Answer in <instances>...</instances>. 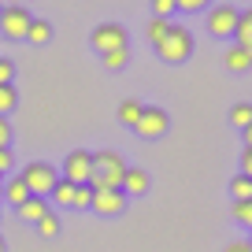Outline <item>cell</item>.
Returning <instances> with one entry per match:
<instances>
[{
  "label": "cell",
  "mask_w": 252,
  "mask_h": 252,
  "mask_svg": "<svg viewBox=\"0 0 252 252\" xmlns=\"http://www.w3.org/2000/svg\"><path fill=\"white\" fill-rule=\"evenodd\" d=\"M123 174H126V163L119 152L104 149V152H93V178H89V189H119L123 186Z\"/></svg>",
  "instance_id": "1"
},
{
  "label": "cell",
  "mask_w": 252,
  "mask_h": 252,
  "mask_svg": "<svg viewBox=\"0 0 252 252\" xmlns=\"http://www.w3.org/2000/svg\"><path fill=\"white\" fill-rule=\"evenodd\" d=\"M156 52H159L163 63H186L189 56H193V33H189L186 26L171 23V30L163 33V41L156 45Z\"/></svg>",
  "instance_id": "2"
},
{
  "label": "cell",
  "mask_w": 252,
  "mask_h": 252,
  "mask_svg": "<svg viewBox=\"0 0 252 252\" xmlns=\"http://www.w3.org/2000/svg\"><path fill=\"white\" fill-rule=\"evenodd\" d=\"M19 178L26 182L30 197H45V200H48L52 186L60 182V171H56L52 163H45V159H33V163H26V167H23V174H19Z\"/></svg>",
  "instance_id": "3"
},
{
  "label": "cell",
  "mask_w": 252,
  "mask_h": 252,
  "mask_svg": "<svg viewBox=\"0 0 252 252\" xmlns=\"http://www.w3.org/2000/svg\"><path fill=\"white\" fill-rule=\"evenodd\" d=\"M60 178L74 182V186H89V178H93V152L71 149L67 156H63V174Z\"/></svg>",
  "instance_id": "4"
},
{
  "label": "cell",
  "mask_w": 252,
  "mask_h": 252,
  "mask_svg": "<svg viewBox=\"0 0 252 252\" xmlns=\"http://www.w3.org/2000/svg\"><path fill=\"white\" fill-rule=\"evenodd\" d=\"M30 23H33V15H30L26 8H19V4H11V8H0V33H4L8 41L26 37Z\"/></svg>",
  "instance_id": "5"
},
{
  "label": "cell",
  "mask_w": 252,
  "mask_h": 252,
  "mask_svg": "<svg viewBox=\"0 0 252 252\" xmlns=\"http://www.w3.org/2000/svg\"><path fill=\"white\" fill-rule=\"evenodd\" d=\"M126 193L123 189H93V200H89V208H93L96 215H104V219H111V215H123L126 212Z\"/></svg>",
  "instance_id": "6"
},
{
  "label": "cell",
  "mask_w": 252,
  "mask_h": 252,
  "mask_svg": "<svg viewBox=\"0 0 252 252\" xmlns=\"http://www.w3.org/2000/svg\"><path fill=\"white\" fill-rule=\"evenodd\" d=\"M89 41H93V48L100 56L104 52H115V48H126V26L123 23H100Z\"/></svg>",
  "instance_id": "7"
},
{
  "label": "cell",
  "mask_w": 252,
  "mask_h": 252,
  "mask_svg": "<svg viewBox=\"0 0 252 252\" xmlns=\"http://www.w3.org/2000/svg\"><path fill=\"white\" fill-rule=\"evenodd\" d=\"M237 15H241V11L230 8V4H215V8L208 11V33H212V37H234Z\"/></svg>",
  "instance_id": "8"
},
{
  "label": "cell",
  "mask_w": 252,
  "mask_h": 252,
  "mask_svg": "<svg viewBox=\"0 0 252 252\" xmlns=\"http://www.w3.org/2000/svg\"><path fill=\"white\" fill-rule=\"evenodd\" d=\"M167 126H171V119H167L163 108H145L134 130H137V137H149V141H152V137H163L167 134Z\"/></svg>",
  "instance_id": "9"
},
{
  "label": "cell",
  "mask_w": 252,
  "mask_h": 252,
  "mask_svg": "<svg viewBox=\"0 0 252 252\" xmlns=\"http://www.w3.org/2000/svg\"><path fill=\"white\" fill-rule=\"evenodd\" d=\"M126 193V197H141V193H149V174L141 171V167H126L123 174V186H119Z\"/></svg>",
  "instance_id": "10"
},
{
  "label": "cell",
  "mask_w": 252,
  "mask_h": 252,
  "mask_svg": "<svg viewBox=\"0 0 252 252\" xmlns=\"http://www.w3.org/2000/svg\"><path fill=\"white\" fill-rule=\"evenodd\" d=\"M0 200H8L11 208H19L23 200H30V189H26V182L19 178V174H15V178H4V193H0Z\"/></svg>",
  "instance_id": "11"
},
{
  "label": "cell",
  "mask_w": 252,
  "mask_h": 252,
  "mask_svg": "<svg viewBox=\"0 0 252 252\" xmlns=\"http://www.w3.org/2000/svg\"><path fill=\"white\" fill-rule=\"evenodd\" d=\"M48 197H52V204H60V208H74L78 186H74V182H67V178H60V182L52 186V193H48Z\"/></svg>",
  "instance_id": "12"
},
{
  "label": "cell",
  "mask_w": 252,
  "mask_h": 252,
  "mask_svg": "<svg viewBox=\"0 0 252 252\" xmlns=\"http://www.w3.org/2000/svg\"><path fill=\"white\" fill-rule=\"evenodd\" d=\"M19 215H23L26 222H41L48 215V200L45 197H30V200H23L19 204Z\"/></svg>",
  "instance_id": "13"
},
{
  "label": "cell",
  "mask_w": 252,
  "mask_h": 252,
  "mask_svg": "<svg viewBox=\"0 0 252 252\" xmlns=\"http://www.w3.org/2000/svg\"><path fill=\"white\" fill-rule=\"evenodd\" d=\"M234 37H237V48H245V52L252 56V8L237 15V30H234Z\"/></svg>",
  "instance_id": "14"
},
{
  "label": "cell",
  "mask_w": 252,
  "mask_h": 252,
  "mask_svg": "<svg viewBox=\"0 0 252 252\" xmlns=\"http://www.w3.org/2000/svg\"><path fill=\"white\" fill-rule=\"evenodd\" d=\"M141 111H145V104L130 96V100H123V104H119V123L134 130V126H137V119H141Z\"/></svg>",
  "instance_id": "15"
},
{
  "label": "cell",
  "mask_w": 252,
  "mask_h": 252,
  "mask_svg": "<svg viewBox=\"0 0 252 252\" xmlns=\"http://www.w3.org/2000/svg\"><path fill=\"white\" fill-rule=\"evenodd\" d=\"M226 67L241 74V71H249V67H252V56L245 52V48H237V45H234V48H226Z\"/></svg>",
  "instance_id": "16"
},
{
  "label": "cell",
  "mask_w": 252,
  "mask_h": 252,
  "mask_svg": "<svg viewBox=\"0 0 252 252\" xmlns=\"http://www.w3.org/2000/svg\"><path fill=\"white\" fill-rule=\"evenodd\" d=\"M26 41H33V45H45V41H52V26H48V19H33L30 30H26Z\"/></svg>",
  "instance_id": "17"
},
{
  "label": "cell",
  "mask_w": 252,
  "mask_h": 252,
  "mask_svg": "<svg viewBox=\"0 0 252 252\" xmlns=\"http://www.w3.org/2000/svg\"><path fill=\"white\" fill-rule=\"evenodd\" d=\"M230 197H234V200H252V178L234 174V182H230Z\"/></svg>",
  "instance_id": "18"
},
{
  "label": "cell",
  "mask_w": 252,
  "mask_h": 252,
  "mask_svg": "<svg viewBox=\"0 0 252 252\" xmlns=\"http://www.w3.org/2000/svg\"><path fill=\"white\" fill-rule=\"evenodd\" d=\"M15 108H19V93H15V86H0V115L8 119Z\"/></svg>",
  "instance_id": "19"
},
{
  "label": "cell",
  "mask_w": 252,
  "mask_h": 252,
  "mask_svg": "<svg viewBox=\"0 0 252 252\" xmlns=\"http://www.w3.org/2000/svg\"><path fill=\"white\" fill-rule=\"evenodd\" d=\"M100 60H104V67H108V71H123L126 60H130V48H115V52H104Z\"/></svg>",
  "instance_id": "20"
},
{
  "label": "cell",
  "mask_w": 252,
  "mask_h": 252,
  "mask_svg": "<svg viewBox=\"0 0 252 252\" xmlns=\"http://www.w3.org/2000/svg\"><path fill=\"white\" fill-rule=\"evenodd\" d=\"M230 123H234L237 130H245V126L252 123V104H234V108H230Z\"/></svg>",
  "instance_id": "21"
},
{
  "label": "cell",
  "mask_w": 252,
  "mask_h": 252,
  "mask_svg": "<svg viewBox=\"0 0 252 252\" xmlns=\"http://www.w3.org/2000/svg\"><path fill=\"white\" fill-rule=\"evenodd\" d=\"M33 226H37V234H41V237H56V234H60V215H56V212H48L45 219H41V222H33Z\"/></svg>",
  "instance_id": "22"
},
{
  "label": "cell",
  "mask_w": 252,
  "mask_h": 252,
  "mask_svg": "<svg viewBox=\"0 0 252 252\" xmlns=\"http://www.w3.org/2000/svg\"><path fill=\"white\" fill-rule=\"evenodd\" d=\"M234 219L252 230V200H234Z\"/></svg>",
  "instance_id": "23"
},
{
  "label": "cell",
  "mask_w": 252,
  "mask_h": 252,
  "mask_svg": "<svg viewBox=\"0 0 252 252\" xmlns=\"http://www.w3.org/2000/svg\"><path fill=\"white\" fill-rule=\"evenodd\" d=\"M167 30H171V23H167V19H152V23H149V30H145V33H149V41H152V45H159Z\"/></svg>",
  "instance_id": "24"
},
{
  "label": "cell",
  "mask_w": 252,
  "mask_h": 252,
  "mask_svg": "<svg viewBox=\"0 0 252 252\" xmlns=\"http://www.w3.org/2000/svg\"><path fill=\"white\" fill-rule=\"evenodd\" d=\"M152 11H156V19H171V11H178V4L174 0H152Z\"/></svg>",
  "instance_id": "25"
},
{
  "label": "cell",
  "mask_w": 252,
  "mask_h": 252,
  "mask_svg": "<svg viewBox=\"0 0 252 252\" xmlns=\"http://www.w3.org/2000/svg\"><path fill=\"white\" fill-rule=\"evenodd\" d=\"M11 78H15V63L0 56V86H11Z\"/></svg>",
  "instance_id": "26"
},
{
  "label": "cell",
  "mask_w": 252,
  "mask_h": 252,
  "mask_svg": "<svg viewBox=\"0 0 252 252\" xmlns=\"http://www.w3.org/2000/svg\"><path fill=\"white\" fill-rule=\"evenodd\" d=\"M178 4V11H204L212 0H174Z\"/></svg>",
  "instance_id": "27"
},
{
  "label": "cell",
  "mask_w": 252,
  "mask_h": 252,
  "mask_svg": "<svg viewBox=\"0 0 252 252\" xmlns=\"http://www.w3.org/2000/svg\"><path fill=\"white\" fill-rule=\"evenodd\" d=\"M89 200H93V189H89V186H78V197H74V208H89Z\"/></svg>",
  "instance_id": "28"
},
{
  "label": "cell",
  "mask_w": 252,
  "mask_h": 252,
  "mask_svg": "<svg viewBox=\"0 0 252 252\" xmlns=\"http://www.w3.org/2000/svg\"><path fill=\"white\" fill-rule=\"evenodd\" d=\"M8 145H11V123L0 115V149H8Z\"/></svg>",
  "instance_id": "29"
},
{
  "label": "cell",
  "mask_w": 252,
  "mask_h": 252,
  "mask_svg": "<svg viewBox=\"0 0 252 252\" xmlns=\"http://www.w3.org/2000/svg\"><path fill=\"white\" fill-rule=\"evenodd\" d=\"M11 167H15V156H11V149H0V174H8Z\"/></svg>",
  "instance_id": "30"
},
{
  "label": "cell",
  "mask_w": 252,
  "mask_h": 252,
  "mask_svg": "<svg viewBox=\"0 0 252 252\" xmlns=\"http://www.w3.org/2000/svg\"><path fill=\"white\" fill-rule=\"evenodd\" d=\"M241 174H245V178H252V149L241 152Z\"/></svg>",
  "instance_id": "31"
},
{
  "label": "cell",
  "mask_w": 252,
  "mask_h": 252,
  "mask_svg": "<svg viewBox=\"0 0 252 252\" xmlns=\"http://www.w3.org/2000/svg\"><path fill=\"white\" fill-rule=\"evenodd\" d=\"M222 252H252V249H249V241H230Z\"/></svg>",
  "instance_id": "32"
},
{
  "label": "cell",
  "mask_w": 252,
  "mask_h": 252,
  "mask_svg": "<svg viewBox=\"0 0 252 252\" xmlns=\"http://www.w3.org/2000/svg\"><path fill=\"white\" fill-rule=\"evenodd\" d=\"M241 137H245V149H252V123H249V126L241 130Z\"/></svg>",
  "instance_id": "33"
},
{
  "label": "cell",
  "mask_w": 252,
  "mask_h": 252,
  "mask_svg": "<svg viewBox=\"0 0 252 252\" xmlns=\"http://www.w3.org/2000/svg\"><path fill=\"white\" fill-rule=\"evenodd\" d=\"M0 252H8V245H4V237H0Z\"/></svg>",
  "instance_id": "34"
},
{
  "label": "cell",
  "mask_w": 252,
  "mask_h": 252,
  "mask_svg": "<svg viewBox=\"0 0 252 252\" xmlns=\"http://www.w3.org/2000/svg\"><path fill=\"white\" fill-rule=\"evenodd\" d=\"M0 193H4V174H0Z\"/></svg>",
  "instance_id": "35"
},
{
  "label": "cell",
  "mask_w": 252,
  "mask_h": 252,
  "mask_svg": "<svg viewBox=\"0 0 252 252\" xmlns=\"http://www.w3.org/2000/svg\"><path fill=\"white\" fill-rule=\"evenodd\" d=\"M249 249H252V237H249Z\"/></svg>",
  "instance_id": "36"
}]
</instances>
